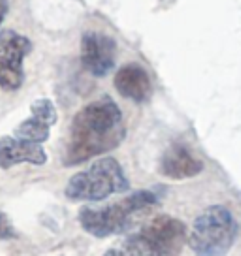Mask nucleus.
<instances>
[{"mask_svg": "<svg viewBox=\"0 0 241 256\" xmlns=\"http://www.w3.org/2000/svg\"><path fill=\"white\" fill-rule=\"evenodd\" d=\"M126 136L122 113L112 98H100L85 106L72 122L64 164L76 166L119 147Z\"/></svg>", "mask_w": 241, "mask_h": 256, "instance_id": "1", "label": "nucleus"}, {"mask_svg": "<svg viewBox=\"0 0 241 256\" xmlns=\"http://www.w3.org/2000/svg\"><path fill=\"white\" fill-rule=\"evenodd\" d=\"M156 204L158 196L153 190H138L106 208H83L80 211V224L87 234L104 240L110 236L124 234L134 224L138 215L147 213Z\"/></svg>", "mask_w": 241, "mask_h": 256, "instance_id": "2", "label": "nucleus"}, {"mask_svg": "<svg viewBox=\"0 0 241 256\" xmlns=\"http://www.w3.org/2000/svg\"><path fill=\"white\" fill-rule=\"evenodd\" d=\"M240 226L222 206H211L196 216L188 232V247L196 256H226L238 240Z\"/></svg>", "mask_w": 241, "mask_h": 256, "instance_id": "3", "label": "nucleus"}, {"mask_svg": "<svg viewBox=\"0 0 241 256\" xmlns=\"http://www.w3.org/2000/svg\"><path fill=\"white\" fill-rule=\"evenodd\" d=\"M130 181L115 158H100L80 172L66 184V196L74 202H102L112 194L126 192Z\"/></svg>", "mask_w": 241, "mask_h": 256, "instance_id": "4", "label": "nucleus"}, {"mask_svg": "<svg viewBox=\"0 0 241 256\" xmlns=\"http://www.w3.org/2000/svg\"><path fill=\"white\" fill-rule=\"evenodd\" d=\"M32 51L30 40L16 30L0 32V87L17 90L24 81L23 62Z\"/></svg>", "mask_w": 241, "mask_h": 256, "instance_id": "5", "label": "nucleus"}, {"mask_svg": "<svg viewBox=\"0 0 241 256\" xmlns=\"http://www.w3.org/2000/svg\"><path fill=\"white\" fill-rule=\"evenodd\" d=\"M147 240L153 243L162 256H179L188 243V230L183 220L170 215H158L142 228Z\"/></svg>", "mask_w": 241, "mask_h": 256, "instance_id": "6", "label": "nucleus"}, {"mask_svg": "<svg viewBox=\"0 0 241 256\" xmlns=\"http://www.w3.org/2000/svg\"><path fill=\"white\" fill-rule=\"evenodd\" d=\"M117 44L112 36L88 30L81 36V62L96 78H104L115 66Z\"/></svg>", "mask_w": 241, "mask_h": 256, "instance_id": "7", "label": "nucleus"}, {"mask_svg": "<svg viewBox=\"0 0 241 256\" xmlns=\"http://www.w3.org/2000/svg\"><path fill=\"white\" fill-rule=\"evenodd\" d=\"M30 112H32L30 119L23 120L16 128V138L34 142V144H44L49 140L51 126L56 124V120H58L56 108L49 98H40V100L32 102Z\"/></svg>", "mask_w": 241, "mask_h": 256, "instance_id": "8", "label": "nucleus"}, {"mask_svg": "<svg viewBox=\"0 0 241 256\" xmlns=\"http://www.w3.org/2000/svg\"><path fill=\"white\" fill-rule=\"evenodd\" d=\"M23 162L34 164V166H44L48 162V154L44 151L42 144L26 142L16 136L0 138V168L8 170Z\"/></svg>", "mask_w": 241, "mask_h": 256, "instance_id": "9", "label": "nucleus"}, {"mask_svg": "<svg viewBox=\"0 0 241 256\" xmlns=\"http://www.w3.org/2000/svg\"><path fill=\"white\" fill-rule=\"evenodd\" d=\"M160 172L168 179L183 181L190 177L200 176L204 172V162L196 158L190 149H186L185 145H172L168 151L164 152L160 162Z\"/></svg>", "mask_w": 241, "mask_h": 256, "instance_id": "10", "label": "nucleus"}, {"mask_svg": "<svg viewBox=\"0 0 241 256\" xmlns=\"http://www.w3.org/2000/svg\"><path fill=\"white\" fill-rule=\"evenodd\" d=\"M115 88L119 90L120 96L128 100L145 102L151 96L153 85L149 80V74L140 64H126L115 76Z\"/></svg>", "mask_w": 241, "mask_h": 256, "instance_id": "11", "label": "nucleus"}, {"mask_svg": "<svg viewBox=\"0 0 241 256\" xmlns=\"http://www.w3.org/2000/svg\"><path fill=\"white\" fill-rule=\"evenodd\" d=\"M104 256H162V254L156 250V247H154L153 243L140 232L119 241Z\"/></svg>", "mask_w": 241, "mask_h": 256, "instance_id": "12", "label": "nucleus"}, {"mask_svg": "<svg viewBox=\"0 0 241 256\" xmlns=\"http://www.w3.org/2000/svg\"><path fill=\"white\" fill-rule=\"evenodd\" d=\"M0 238L2 240H16L17 238L14 224L10 222V218L4 213H0Z\"/></svg>", "mask_w": 241, "mask_h": 256, "instance_id": "13", "label": "nucleus"}, {"mask_svg": "<svg viewBox=\"0 0 241 256\" xmlns=\"http://www.w3.org/2000/svg\"><path fill=\"white\" fill-rule=\"evenodd\" d=\"M8 10H10L8 2H6V0H0V23L4 21V17H6V14H8Z\"/></svg>", "mask_w": 241, "mask_h": 256, "instance_id": "14", "label": "nucleus"}]
</instances>
